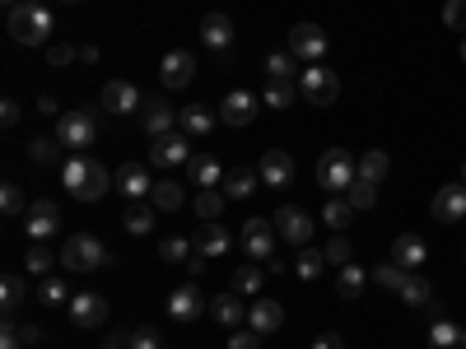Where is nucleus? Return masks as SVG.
Here are the masks:
<instances>
[{
  "label": "nucleus",
  "instance_id": "23",
  "mask_svg": "<svg viewBox=\"0 0 466 349\" xmlns=\"http://www.w3.org/2000/svg\"><path fill=\"white\" fill-rule=\"evenodd\" d=\"M392 261L401 270H420L424 261H430V243H424L420 233H401V238L392 243Z\"/></svg>",
  "mask_w": 466,
  "mask_h": 349
},
{
  "label": "nucleus",
  "instance_id": "10",
  "mask_svg": "<svg viewBox=\"0 0 466 349\" xmlns=\"http://www.w3.org/2000/svg\"><path fill=\"white\" fill-rule=\"evenodd\" d=\"M136 116H140V131H145L149 140H159V135H168V131L177 126V107H173L168 98H159V94H149Z\"/></svg>",
  "mask_w": 466,
  "mask_h": 349
},
{
  "label": "nucleus",
  "instance_id": "25",
  "mask_svg": "<svg viewBox=\"0 0 466 349\" xmlns=\"http://www.w3.org/2000/svg\"><path fill=\"white\" fill-rule=\"evenodd\" d=\"M149 205L159 210V214L182 210V205H187V191H182V182H177V177H159V182H154V191H149Z\"/></svg>",
  "mask_w": 466,
  "mask_h": 349
},
{
  "label": "nucleus",
  "instance_id": "28",
  "mask_svg": "<svg viewBox=\"0 0 466 349\" xmlns=\"http://www.w3.org/2000/svg\"><path fill=\"white\" fill-rule=\"evenodd\" d=\"M187 177H191V182H197L201 191H210V186H219V182H224L228 173L219 168V159H210V154H197V159H191V164H187Z\"/></svg>",
  "mask_w": 466,
  "mask_h": 349
},
{
  "label": "nucleus",
  "instance_id": "15",
  "mask_svg": "<svg viewBox=\"0 0 466 349\" xmlns=\"http://www.w3.org/2000/svg\"><path fill=\"white\" fill-rule=\"evenodd\" d=\"M107 322V303H103V294H75L70 298V326H80V331H94V326H103Z\"/></svg>",
  "mask_w": 466,
  "mask_h": 349
},
{
  "label": "nucleus",
  "instance_id": "11",
  "mask_svg": "<svg viewBox=\"0 0 466 349\" xmlns=\"http://www.w3.org/2000/svg\"><path fill=\"white\" fill-rule=\"evenodd\" d=\"M206 313H210V303H206V289H201L197 280L168 294V317H173V322L187 326V322H197V317H206Z\"/></svg>",
  "mask_w": 466,
  "mask_h": 349
},
{
  "label": "nucleus",
  "instance_id": "60",
  "mask_svg": "<svg viewBox=\"0 0 466 349\" xmlns=\"http://www.w3.org/2000/svg\"><path fill=\"white\" fill-rule=\"evenodd\" d=\"M457 182H461V186H466V164H461V177H457Z\"/></svg>",
  "mask_w": 466,
  "mask_h": 349
},
{
  "label": "nucleus",
  "instance_id": "46",
  "mask_svg": "<svg viewBox=\"0 0 466 349\" xmlns=\"http://www.w3.org/2000/svg\"><path fill=\"white\" fill-rule=\"evenodd\" d=\"M37 298H43L47 307H61V303H66V280H61V275H43V284H37Z\"/></svg>",
  "mask_w": 466,
  "mask_h": 349
},
{
  "label": "nucleus",
  "instance_id": "27",
  "mask_svg": "<svg viewBox=\"0 0 466 349\" xmlns=\"http://www.w3.org/2000/svg\"><path fill=\"white\" fill-rule=\"evenodd\" d=\"M177 126H182V135H191V140H206V135L215 131V112L201 107V103H191V107H182Z\"/></svg>",
  "mask_w": 466,
  "mask_h": 349
},
{
  "label": "nucleus",
  "instance_id": "51",
  "mask_svg": "<svg viewBox=\"0 0 466 349\" xmlns=\"http://www.w3.org/2000/svg\"><path fill=\"white\" fill-rule=\"evenodd\" d=\"M47 61H52V65H61V70H66V65H70V61H80V52H75V47H70V43H52V47H47Z\"/></svg>",
  "mask_w": 466,
  "mask_h": 349
},
{
  "label": "nucleus",
  "instance_id": "42",
  "mask_svg": "<svg viewBox=\"0 0 466 349\" xmlns=\"http://www.w3.org/2000/svg\"><path fill=\"white\" fill-rule=\"evenodd\" d=\"M224 201H228V196H224V191H215V186H210V191H201V196H197V201H191V205H197V214H201L206 224H215V219L224 214Z\"/></svg>",
  "mask_w": 466,
  "mask_h": 349
},
{
  "label": "nucleus",
  "instance_id": "49",
  "mask_svg": "<svg viewBox=\"0 0 466 349\" xmlns=\"http://www.w3.org/2000/svg\"><path fill=\"white\" fill-rule=\"evenodd\" d=\"M0 210H5V214H28V205H24V191H19L15 182L0 186Z\"/></svg>",
  "mask_w": 466,
  "mask_h": 349
},
{
  "label": "nucleus",
  "instance_id": "54",
  "mask_svg": "<svg viewBox=\"0 0 466 349\" xmlns=\"http://www.w3.org/2000/svg\"><path fill=\"white\" fill-rule=\"evenodd\" d=\"M228 349H261V335L257 331H233L228 335Z\"/></svg>",
  "mask_w": 466,
  "mask_h": 349
},
{
  "label": "nucleus",
  "instance_id": "20",
  "mask_svg": "<svg viewBox=\"0 0 466 349\" xmlns=\"http://www.w3.org/2000/svg\"><path fill=\"white\" fill-rule=\"evenodd\" d=\"M434 219H443V224L466 219V186H461V182L439 186V196H434Z\"/></svg>",
  "mask_w": 466,
  "mask_h": 349
},
{
  "label": "nucleus",
  "instance_id": "6",
  "mask_svg": "<svg viewBox=\"0 0 466 349\" xmlns=\"http://www.w3.org/2000/svg\"><path fill=\"white\" fill-rule=\"evenodd\" d=\"M299 94L308 98V103H318V107H331L336 98H340V80H336V70L331 65H303V75H299Z\"/></svg>",
  "mask_w": 466,
  "mask_h": 349
},
{
  "label": "nucleus",
  "instance_id": "12",
  "mask_svg": "<svg viewBox=\"0 0 466 349\" xmlns=\"http://www.w3.org/2000/svg\"><path fill=\"white\" fill-rule=\"evenodd\" d=\"M98 103H103V112H107V116H131V112H140L145 94H140L131 80H107Z\"/></svg>",
  "mask_w": 466,
  "mask_h": 349
},
{
  "label": "nucleus",
  "instance_id": "36",
  "mask_svg": "<svg viewBox=\"0 0 466 349\" xmlns=\"http://www.w3.org/2000/svg\"><path fill=\"white\" fill-rule=\"evenodd\" d=\"M355 214H360V210L350 205L345 196H340V201H327V205H322V224H327L331 233H345L350 224H355Z\"/></svg>",
  "mask_w": 466,
  "mask_h": 349
},
{
  "label": "nucleus",
  "instance_id": "40",
  "mask_svg": "<svg viewBox=\"0 0 466 349\" xmlns=\"http://www.w3.org/2000/svg\"><path fill=\"white\" fill-rule=\"evenodd\" d=\"M24 261H28V275H52V265L61 261V252H52L47 243H37V247H33Z\"/></svg>",
  "mask_w": 466,
  "mask_h": 349
},
{
  "label": "nucleus",
  "instance_id": "14",
  "mask_svg": "<svg viewBox=\"0 0 466 349\" xmlns=\"http://www.w3.org/2000/svg\"><path fill=\"white\" fill-rule=\"evenodd\" d=\"M24 224H28V238H33V243L56 238V228H61V210H56V201H33L28 214H24Z\"/></svg>",
  "mask_w": 466,
  "mask_h": 349
},
{
  "label": "nucleus",
  "instance_id": "44",
  "mask_svg": "<svg viewBox=\"0 0 466 349\" xmlns=\"http://www.w3.org/2000/svg\"><path fill=\"white\" fill-rule=\"evenodd\" d=\"M322 252H327V265H350V261H355V247H350L345 233H336V238H331Z\"/></svg>",
  "mask_w": 466,
  "mask_h": 349
},
{
  "label": "nucleus",
  "instance_id": "13",
  "mask_svg": "<svg viewBox=\"0 0 466 349\" xmlns=\"http://www.w3.org/2000/svg\"><path fill=\"white\" fill-rule=\"evenodd\" d=\"M276 238H280V233H276L270 219H248L243 224V252L252 261H270V256H276Z\"/></svg>",
  "mask_w": 466,
  "mask_h": 349
},
{
  "label": "nucleus",
  "instance_id": "58",
  "mask_svg": "<svg viewBox=\"0 0 466 349\" xmlns=\"http://www.w3.org/2000/svg\"><path fill=\"white\" fill-rule=\"evenodd\" d=\"M19 335H24V344H33V340L43 335V331H37V326H24V322H19Z\"/></svg>",
  "mask_w": 466,
  "mask_h": 349
},
{
  "label": "nucleus",
  "instance_id": "1",
  "mask_svg": "<svg viewBox=\"0 0 466 349\" xmlns=\"http://www.w3.org/2000/svg\"><path fill=\"white\" fill-rule=\"evenodd\" d=\"M61 182L75 201H103V191L116 186V173H107L98 159H89V154H70V159L61 164Z\"/></svg>",
  "mask_w": 466,
  "mask_h": 349
},
{
  "label": "nucleus",
  "instance_id": "7",
  "mask_svg": "<svg viewBox=\"0 0 466 349\" xmlns=\"http://www.w3.org/2000/svg\"><path fill=\"white\" fill-rule=\"evenodd\" d=\"M191 159H197V154H191V135L168 131V135H159V140H149V164H154V168L177 173V168H187Z\"/></svg>",
  "mask_w": 466,
  "mask_h": 349
},
{
  "label": "nucleus",
  "instance_id": "33",
  "mask_svg": "<svg viewBox=\"0 0 466 349\" xmlns=\"http://www.w3.org/2000/svg\"><path fill=\"white\" fill-rule=\"evenodd\" d=\"M61 149H66V145H61L56 135H33V140H28V159H33L37 168H52V164L61 159Z\"/></svg>",
  "mask_w": 466,
  "mask_h": 349
},
{
  "label": "nucleus",
  "instance_id": "41",
  "mask_svg": "<svg viewBox=\"0 0 466 349\" xmlns=\"http://www.w3.org/2000/svg\"><path fill=\"white\" fill-rule=\"evenodd\" d=\"M345 201L364 214V210H373V205H378V186H373V182H364V177H355V186L345 191Z\"/></svg>",
  "mask_w": 466,
  "mask_h": 349
},
{
  "label": "nucleus",
  "instance_id": "34",
  "mask_svg": "<svg viewBox=\"0 0 466 349\" xmlns=\"http://www.w3.org/2000/svg\"><path fill=\"white\" fill-rule=\"evenodd\" d=\"M266 284V270L257 261H248L243 270H233V294H243V298H261L257 289Z\"/></svg>",
  "mask_w": 466,
  "mask_h": 349
},
{
  "label": "nucleus",
  "instance_id": "39",
  "mask_svg": "<svg viewBox=\"0 0 466 349\" xmlns=\"http://www.w3.org/2000/svg\"><path fill=\"white\" fill-rule=\"evenodd\" d=\"M387 173H392V159H387L382 149H369L364 159H360V177H364V182H373V186H378Z\"/></svg>",
  "mask_w": 466,
  "mask_h": 349
},
{
  "label": "nucleus",
  "instance_id": "30",
  "mask_svg": "<svg viewBox=\"0 0 466 349\" xmlns=\"http://www.w3.org/2000/svg\"><path fill=\"white\" fill-rule=\"evenodd\" d=\"M401 298L410 307H434V284L420 275V270H406V280H401Z\"/></svg>",
  "mask_w": 466,
  "mask_h": 349
},
{
  "label": "nucleus",
  "instance_id": "16",
  "mask_svg": "<svg viewBox=\"0 0 466 349\" xmlns=\"http://www.w3.org/2000/svg\"><path fill=\"white\" fill-rule=\"evenodd\" d=\"M280 326H285V307H280L276 298H252V307H248V331L276 335Z\"/></svg>",
  "mask_w": 466,
  "mask_h": 349
},
{
  "label": "nucleus",
  "instance_id": "43",
  "mask_svg": "<svg viewBox=\"0 0 466 349\" xmlns=\"http://www.w3.org/2000/svg\"><path fill=\"white\" fill-rule=\"evenodd\" d=\"M24 294H28L24 275H5V280H0V303H5V313H15V307L24 303Z\"/></svg>",
  "mask_w": 466,
  "mask_h": 349
},
{
  "label": "nucleus",
  "instance_id": "32",
  "mask_svg": "<svg viewBox=\"0 0 466 349\" xmlns=\"http://www.w3.org/2000/svg\"><path fill=\"white\" fill-rule=\"evenodd\" d=\"M257 182H261V173H252V168H233V173L224 177V196H228V201H248L252 191H257Z\"/></svg>",
  "mask_w": 466,
  "mask_h": 349
},
{
  "label": "nucleus",
  "instance_id": "4",
  "mask_svg": "<svg viewBox=\"0 0 466 349\" xmlns=\"http://www.w3.org/2000/svg\"><path fill=\"white\" fill-rule=\"evenodd\" d=\"M56 140H61L66 149H75V154H85V149L98 140V116H94L89 107L61 112V116H56Z\"/></svg>",
  "mask_w": 466,
  "mask_h": 349
},
{
  "label": "nucleus",
  "instance_id": "37",
  "mask_svg": "<svg viewBox=\"0 0 466 349\" xmlns=\"http://www.w3.org/2000/svg\"><path fill=\"white\" fill-rule=\"evenodd\" d=\"M364 265H355V261H350V265H340V275H336V294L340 298H360L364 294Z\"/></svg>",
  "mask_w": 466,
  "mask_h": 349
},
{
  "label": "nucleus",
  "instance_id": "45",
  "mask_svg": "<svg viewBox=\"0 0 466 349\" xmlns=\"http://www.w3.org/2000/svg\"><path fill=\"white\" fill-rule=\"evenodd\" d=\"M401 280H406V270H401L397 261H387V265H378V270H373V284L392 289V294H401Z\"/></svg>",
  "mask_w": 466,
  "mask_h": 349
},
{
  "label": "nucleus",
  "instance_id": "29",
  "mask_svg": "<svg viewBox=\"0 0 466 349\" xmlns=\"http://www.w3.org/2000/svg\"><path fill=\"white\" fill-rule=\"evenodd\" d=\"M154 219H159V210H154V205L131 201V205H127V214H122V228L131 233V238H145V233L154 228Z\"/></svg>",
  "mask_w": 466,
  "mask_h": 349
},
{
  "label": "nucleus",
  "instance_id": "38",
  "mask_svg": "<svg viewBox=\"0 0 466 349\" xmlns=\"http://www.w3.org/2000/svg\"><path fill=\"white\" fill-rule=\"evenodd\" d=\"M294 80H266V94H261V107H276V112H285L289 103H294Z\"/></svg>",
  "mask_w": 466,
  "mask_h": 349
},
{
  "label": "nucleus",
  "instance_id": "21",
  "mask_svg": "<svg viewBox=\"0 0 466 349\" xmlns=\"http://www.w3.org/2000/svg\"><path fill=\"white\" fill-rule=\"evenodd\" d=\"M210 317L219 322V326H248V303H243V294H215L210 298Z\"/></svg>",
  "mask_w": 466,
  "mask_h": 349
},
{
  "label": "nucleus",
  "instance_id": "63",
  "mask_svg": "<svg viewBox=\"0 0 466 349\" xmlns=\"http://www.w3.org/2000/svg\"><path fill=\"white\" fill-rule=\"evenodd\" d=\"M66 5H80V0H66Z\"/></svg>",
  "mask_w": 466,
  "mask_h": 349
},
{
  "label": "nucleus",
  "instance_id": "5",
  "mask_svg": "<svg viewBox=\"0 0 466 349\" xmlns=\"http://www.w3.org/2000/svg\"><path fill=\"white\" fill-rule=\"evenodd\" d=\"M360 177V159L355 154H345V149H327L322 159H318V186L322 191H350Z\"/></svg>",
  "mask_w": 466,
  "mask_h": 349
},
{
  "label": "nucleus",
  "instance_id": "31",
  "mask_svg": "<svg viewBox=\"0 0 466 349\" xmlns=\"http://www.w3.org/2000/svg\"><path fill=\"white\" fill-rule=\"evenodd\" d=\"M322 270H327V252H322V247H303V252H299V261H294V275H299L303 284L322 280Z\"/></svg>",
  "mask_w": 466,
  "mask_h": 349
},
{
  "label": "nucleus",
  "instance_id": "56",
  "mask_svg": "<svg viewBox=\"0 0 466 349\" xmlns=\"http://www.w3.org/2000/svg\"><path fill=\"white\" fill-rule=\"evenodd\" d=\"M313 349H345V340H340L336 331H322V335L313 340Z\"/></svg>",
  "mask_w": 466,
  "mask_h": 349
},
{
  "label": "nucleus",
  "instance_id": "35",
  "mask_svg": "<svg viewBox=\"0 0 466 349\" xmlns=\"http://www.w3.org/2000/svg\"><path fill=\"white\" fill-rule=\"evenodd\" d=\"M430 349H466V331L439 317V322L430 326Z\"/></svg>",
  "mask_w": 466,
  "mask_h": 349
},
{
  "label": "nucleus",
  "instance_id": "53",
  "mask_svg": "<svg viewBox=\"0 0 466 349\" xmlns=\"http://www.w3.org/2000/svg\"><path fill=\"white\" fill-rule=\"evenodd\" d=\"M443 24L448 28H466V0H448V5H443Z\"/></svg>",
  "mask_w": 466,
  "mask_h": 349
},
{
  "label": "nucleus",
  "instance_id": "24",
  "mask_svg": "<svg viewBox=\"0 0 466 349\" xmlns=\"http://www.w3.org/2000/svg\"><path fill=\"white\" fill-rule=\"evenodd\" d=\"M201 43H206L210 52H228V47H233V19L219 15V10L206 15V19H201Z\"/></svg>",
  "mask_w": 466,
  "mask_h": 349
},
{
  "label": "nucleus",
  "instance_id": "52",
  "mask_svg": "<svg viewBox=\"0 0 466 349\" xmlns=\"http://www.w3.org/2000/svg\"><path fill=\"white\" fill-rule=\"evenodd\" d=\"M0 349H24V335H19L15 317H5V326H0Z\"/></svg>",
  "mask_w": 466,
  "mask_h": 349
},
{
  "label": "nucleus",
  "instance_id": "9",
  "mask_svg": "<svg viewBox=\"0 0 466 349\" xmlns=\"http://www.w3.org/2000/svg\"><path fill=\"white\" fill-rule=\"evenodd\" d=\"M276 233H280V243H289V247H313V214L308 210H299V205H285V210H276Z\"/></svg>",
  "mask_w": 466,
  "mask_h": 349
},
{
  "label": "nucleus",
  "instance_id": "62",
  "mask_svg": "<svg viewBox=\"0 0 466 349\" xmlns=\"http://www.w3.org/2000/svg\"><path fill=\"white\" fill-rule=\"evenodd\" d=\"M461 61H466V37H461Z\"/></svg>",
  "mask_w": 466,
  "mask_h": 349
},
{
  "label": "nucleus",
  "instance_id": "18",
  "mask_svg": "<svg viewBox=\"0 0 466 349\" xmlns=\"http://www.w3.org/2000/svg\"><path fill=\"white\" fill-rule=\"evenodd\" d=\"M257 107H261V98H252L248 89H233V94L219 103V122H224V126H252Z\"/></svg>",
  "mask_w": 466,
  "mask_h": 349
},
{
  "label": "nucleus",
  "instance_id": "22",
  "mask_svg": "<svg viewBox=\"0 0 466 349\" xmlns=\"http://www.w3.org/2000/svg\"><path fill=\"white\" fill-rule=\"evenodd\" d=\"M257 173H261V182H266V186H289V182H294V159H289L285 149H266Z\"/></svg>",
  "mask_w": 466,
  "mask_h": 349
},
{
  "label": "nucleus",
  "instance_id": "57",
  "mask_svg": "<svg viewBox=\"0 0 466 349\" xmlns=\"http://www.w3.org/2000/svg\"><path fill=\"white\" fill-rule=\"evenodd\" d=\"M37 112H47V116H61V107H56V98H37Z\"/></svg>",
  "mask_w": 466,
  "mask_h": 349
},
{
  "label": "nucleus",
  "instance_id": "61",
  "mask_svg": "<svg viewBox=\"0 0 466 349\" xmlns=\"http://www.w3.org/2000/svg\"><path fill=\"white\" fill-rule=\"evenodd\" d=\"M5 5H10V10H15V5H24V0H5Z\"/></svg>",
  "mask_w": 466,
  "mask_h": 349
},
{
  "label": "nucleus",
  "instance_id": "8",
  "mask_svg": "<svg viewBox=\"0 0 466 349\" xmlns=\"http://www.w3.org/2000/svg\"><path fill=\"white\" fill-rule=\"evenodd\" d=\"M327 28H318V24H294L289 28V52H294V61H303V65H318V61H327Z\"/></svg>",
  "mask_w": 466,
  "mask_h": 349
},
{
  "label": "nucleus",
  "instance_id": "59",
  "mask_svg": "<svg viewBox=\"0 0 466 349\" xmlns=\"http://www.w3.org/2000/svg\"><path fill=\"white\" fill-rule=\"evenodd\" d=\"M103 349H131L127 340H103Z\"/></svg>",
  "mask_w": 466,
  "mask_h": 349
},
{
  "label": "nucleus",
  "instance_id": "2",
  "mask_svg": "<svg viewBox=\"0 0 466 349\" xmlns=\"http://www.w3.org/2000/svg\"><path fill=\"white\" fill-rule=\"evenodd\" d=\"M5 28H10V37L19 47H47V37H52V28H56V15L47 10V5H33V0H24V5H15L10 15H5Z\"/></svg>",
  "mask_w": 466,
  "mask_h": 349
},
{
  "label": "nucleus",
  "instance_id": "47",
  "mask_svg": "<svg viewBox=\"0 0 466 349\" xmlns=\"http://www.w3.org/2000/svg\"><path fill=\"white\" fill-rule=\"evenodd\" d=\"M289 61H294V52H270L266 65H261V70H266V80H289V70H294Z\"/></svg>",
  "mask_w": 466,
  "mask_h": 349
},
{
  "label": "nucleus",
  "instance_id": "50",
  "mask_svg": "<svg viewBox=\"0 0 466 349\" xmlns=\"http://www.w3.org/2000/svg\"><path fill=\"white\" fill-rule=\"evenodd\" d=\"M127 344H131V349H168V344L159 340V331H154V326H136V331L127 335Z\"/></svg>",
  "mask_w": 466,
  "mask_h": 349
},
{
  "label": "nucleus",
  "instance_id": "3",
  "mask_svg": "<svg viewBox=\"0 0 466 349\" xmlns=\"http://www.w3.org/2000/svg\"><path fill=\"white\" fill-rule=\"evenodd\" d=\"M112 261V252L94 238V233H75V238H66L61 247V265L70 270V275H89V270H103Z\"/></svg>",
  "mask_w": 466,
  "mask_h": 349
},
{
  "label": "nucleus",
  "instance_id": "17",
  "mask_svg": "<svg viewBox=\"0 0 466 349\" xmlns=\"http://www.w3.org/2000/svg\"><path fill=\"white\" fill-rule=\"evenodd\" d=\"M191 75H197V56L191 52H168L164 61H159V80H164V89H187L191 85Z\"/></svg>",
  "mask_w": 466,
  "mask_h": 349
},
{
  "label": "nucleus",
  "instance_id": "55",
  "mask_svg": "<svg viewBox=\"0 0 466 349\" xmlns=\"http://www.w3.org/2000/svg\"><path fill=\"white\" fill-rule=\"evenodd\" d=\"M19 116H24V107H19L15 98H5V103H0V122H5V126H19Z\"/></svg>",
  "mask_w": 466,
  "mask_h": 349
},
{
  "label": "nucleus",
  "instance_id": "26",
  "mask_svg": "<svg viewBox=\"0 0 466 349\" xmlns=\"http://www.w3.org/2000/svg\"><path fill=\"white\" fill-rule=\"evenodd\" d=\"M191 243H197V252H201L206 261H215V256H224V252H228V243H233V238H228V228L215 219V224H201V233H197Z\"/></svg>",
  "mask_w": 466,
  "mask_h": 349
},
{
  "label": "nucleus",
  "instance_id": "19",
  "mask_svg": "<svg viewBox=\"0 0 466 349\" xmlns=\"http://www.w3.org/2000/svg\"><path fill=\"white\" fill-rule=\"evenodd\" d=\"M154 182H159V177H149V168H140V164H122V168H116V191H122L127 201H149Z\"/></svg>",
  "mask_w": 466,
  "mask_h": 349
},
{
  "label": "nucleus",
  "instance_id": "48",
  "mask_svg": "<svg viewBox=\"0 0 466 349\" xmlns=\"http://www.w3.org/2000/svg\"><path fill=\"white\" fill-rule=\"evenodd\" d=\"M191 247H197V243H187V238H164L159 243V256L168 265H177V261H191Z\"/></svg>",
  "mask_w": 466,
  "mask_h": 349
}]
</instances>
